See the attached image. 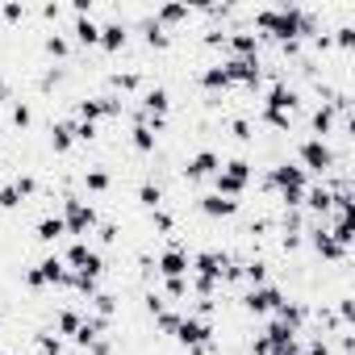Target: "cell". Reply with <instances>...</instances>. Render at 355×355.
<instances>
[{
	"label": "cell",
	"instance_id": "19",
	"mask_svg": "<svg viewBox=\"0 0 355 355\" xmlns=\"http://www.w3.org/2000/svg\"><path fill=\"white\" fill-rule=\"evenodd\" d=\"M138 205H142V209H163V189H159L155 180H142V184H138Z\"/></svg>",
	"mask_w": 355,
	"mask_h": 355
},
{
	"label": "cell",
	"instance_id": "3",
	"mask_svg": "<svg viewBox=\"0 0 355 355\" xmlns=\"http://www.w3.org/2000/svg\"><path fill=\"white\" fill-rule=\"evenodd\" d=\"M297 163H301V171L305 175H330L334 171V163H338V155L322 142V138H301L297 142Z\"/></svg>",
	"mask_w": 355,
	"mask_h": 355
},
{
	"label": "cell",
	"instance_id": "4",
	"mask_svg": "<svg viewBox=\"0 0 355 355\" xmlns=\"http://www.w3.org/2000/svg\"><path fill=\"white\" fill-rule=\"evenodd\" d=\"M155 272H159L163 280H184V276H189V247H184V239H180V234L167 239L163 255L155 259Z\"/></svg>",
	"mask_w": 355,
	"mask_h": 355
},
{
	"label": "cell",
	"instance_id": "18",
	"mask_svg": "<svg viewBox=\"0 0 355 355\" xmlns=\"http://www.w3.org/2000/svg\"><path fill=\"white\" fill-rule=\"evenodd\" d=\"M42 51H46L51 59H71V42H67V34H59V30H51V34L42 38Z\"/></svg>",
	"mask_w": 355,
	"mask_h": 355
},
{
	"label": "cell",
	"instance_id": "26",
	"mask_svg": "<svg viewBox=\"0 0 355 355\" xmlns=\"http://www.w3.org/2000/svg\"><path fill=\"white\" fill-rule=\"evenodd\" d=\"M26 201H21V193L13 189V184H0V209H5V214H17Z\"/></svg>",
	"mask_w": 355,
	"mask_h": 355
},
{
	"label": "cell",
	"instance_id": "2",
	"mask_svg": "<svg viewBox=\"0 0 355 355\" xmlns=\"http://www.w3.org/2000/svg\"><path fill=\"white\" fill-rule=\"evenodd\" d=\"M63 226H67V234L71 239H88L92 230H96V222H101V214H96V205H88L84 197H76V193H67L63 197Z\"/></svg>",
	"mask_w": 355,
	"mask_h": 355
},
{
	"label": "cell",
	"instance_id": "29",
	"mask_svg": "<svg viewBox=\"0 0 355 355\" xmlns=\"http://www.w3.org/2000/svg\"><path fill=\"white\" fill-rule=\"evenodd\" d=\"M26 284H30L34 293H42V288H46V280H42V272H38V263H34V268H26Z\"/></svg>",
	"mask_w": 355,
	"mask_h": 355
},
{
	"label": "cell",
	"instance_id": "7",
	"mask_svg": "<svg viewBox=\"0 0 355 355\" xmlns=\"http://www.w3.org/2000/svg\"><path fill=\"white\" fill-rule=\"evenodd\" d=\"M113 17L117 21H105L101 26V42H96V51H105V55H121L130 46V26L121 21V9H113Z\"/></svg>",
	"mask_w": 355,
	"mask_h": 355
},
{
	"label": "cell",
	"instance_id": "25",
	"mask_svg": "<svg viewBox=\"0 0 355 355\" xmlns=\"http://www.w3.org/2000/svg\"><path fill=\"white\" fill-rule=\"evenodd\" d=\"M92 313H101V318H113V313H117V297L101 288V293L92 297Z\"/></svg>",
	"mask_w": 355,
	"mask_h": 355
},
{
	"label": "cell",
	"instance_id": "8",
	"mask_svg": "<svg viewBox=\"0 0 355 355\" xmlns=\"http://www.w3.org/2000/svg\"><path fill=\"white\" fill-rule=\"evenodd\" d=\"M46 134H51V150L55 155H71V146H76V117H51Z\"/></svg>",
	"mask_w": 355,
	"mask_h": 355
},
{
	"label": "cell",
	"instance_id": "9",
	"mask_svg": "<svg viewBox=\"0 0 355 355\" xmlns=\"http://www.w3.org/2000/svg\"><path fill=\"white\" fill-rule=\"evenodd\" d=\"M150 17H155V26H163L167 34H175V30H180V26L193 17V9H189V5H180V0H171V5H155V13H150Z\"/></svg>",
	"mask_w": 355,
	"mask_h": 355
},
{
	"label": "cell",
	"instance_id": "13",
	"mask_svg": "<svg viewBox=\"0 0 355 355\" xmlns=\"http://www.w3.org/2000/svg\"><path fill=\"white\" fill-rule=\"evenodd\" d=\"M71 38H76V46L96 51V42H101V26H96L92 17H76V21H71Z\"/></svg>",
	"mask_w": 355,
	"mask_h": 355
},
{
	"label": "cell",
	"instance_id": "27",
	"mask_svg": "<svg viewBox=\"0 0 355 355\" xmlns=\"http://www.w3.org/2000/svg\"><path fill=\"white\" fill-rule=\"evenodd\" d=\"M9 184H13V189L21 193V201H30V197L38 193V180H34V175H30V171H21V175H13V180H9Z\"/></svg>",
	"mask_w": 355,
	"mask_h": 355
},
{
	"label": "cell",
	"instance_id": "5",
	"mask_svg": "<svg viewBox=\"0 0 355 355\" xmlns=\"http://www.w3.org/2000/svg\"><path fill=\"white\" fill-rule=\"evenodd\" d=\"M280 301H284V288H280V284H272V280H268V284H255V288H247V293H243V309H247V313H255V318H272Z\"/></svg>",
	"mask_w": 355,
	"mask_h": 355
},
{
	"label": "cell",
	"instance_id": "21",
	"mask_svg": "<svg viewBox=\"0 0 355 355\" xmlns=\"http://www.w3.org/2000/svg\"><path fill=\"white\" fill-rule=\"evenodd\" d=\"M180 318H184V309H167V305H163V309L155 313V330H159V334H175Z\"/></svg>",
	"mask_w": 355,
	"mask_h": 355
},
{
	"label": "cell",
	"instance_id": "14",
	"mask_svg": "<svg viewBox=\"0 0 355 355\" xmlns=\"http://www.w3.org/2000/svg\"><path fill=\"white\" fill-rule=\"evenodd\" d=\"M63 234H67V226H63V218H59V214H46V218H38V230H34V239H38L42 247H55Z\"/></svg>",
	"mask_w": 355,
	"mask_h": 355
},
{
	"label": "cell",
	"instance_id": "11",
	"mask_svg": "<svg viewBox=\"0 0 355 355\" xmlns=\"http://www.w3.org/2000/svg\"><path fill=\"white\" fill-rule=\"evenodd\" d=\"M38 272H42V280H46V284L67 288V276H71V272H67V263H63V255H59V251H46V255L38 259Z\"/></svg>",
	"mask_w": 355,
	"mask_h": 355
},
{
	"label": "cell",
	"instance_id": "15",
	"mask_svg": "<svg viewBox=\"0 0 355 355\" xmlns=\"http://www.w3.org/2000/svg\"><path fill=\"white\" fill-rule=\"evenodd\" d=\"M130 146H134V155H155V146H159V134H155L150 125L134 121V125H130Z\"/></svg>",
	"mask_w": 355,
	"mask_h": 355
},
{
	"label": "cell",
	"instance_id": "28",
	"mask_svg": "<svg viewBox=\"0 0 355 355\" xmlns=\"http://www.w3.org/2000/svg\"><path fill=\"white\" fill-rule=\"evenodd\" d=\"M163 293H167L171 301H184V297H189V276H184V280H163Z\"/></svg>",
	"mask_w": 355,
	"mask_h": 355
},
{
	"label": "cell",
	"instance_id": "22",
	"mask_svg": "<svg viewBox=\"0 0 355 355\" xmlns=\"http://www.w3.org/2000/svg\"><path fill=\"white\" fill-rule=\"evenodd\" d=\"M9 121H13L17 130H30V125H34V109H30L26 101H9Z\"/></svg>",
	"mask_w": 355,
	"mask_h": 355
},
{
	"label": "cell",
	"instance_id": "16",
	"mask_svg": "<svg viewBox=\"0 0 355 355\" xmlns=\"http://www.w3.org/2000/svg\"><path fill=\"white\" fill-rule=\"evenodd\" d=\"M80 180H84V189H88V193H96V197H105V193L113 189L109 167H84V171H80Z\"/></svg>",
	"mask_w": 355,
	"mask_h": 355
},
{
	"label": "cell",
	"instance_id": "6",
	"mask_svg": "<svg viewBox=\"0 0 355 355\" xmlns=\"http://www.w3.org/2000/svg\"><path fill=\"white\" fill-rule=\"evenodd\" d=\"M222 171V155L214 146H201L189 163H184V180L189 184H201V180H214V175Z\"/></svg>",
	"mask_w": 355,
	"mask_h": 355
},
{
	"label": "cell",
	"instance_id": "30",
	"mask_svg": "<svg viewBox=\"0 0 355 355\" xmlns=\"http://www.w3.org/2000/svg\"><path fill=\"white\" fill-rule=\"evenodd\" d=\"M9 101H13V88H9L5 76H0V105H9Z\"/></svg>",
	"mask_w": 355,
	"mask_h": 355
},
{
	"label": "cell",
	"instance_id": "20",
	"mask_svg": "<svg viewBox=\"0 0 355 355\" xmlns=\"http://www.w3.org/2000/svg\"><path fill=\"white\" fill-rule=\"evenodd\" d=\"M34 347H38V355H63V338L55 330H38L34 334Z\"/></svg>",
	"mask_w": 355,
	"mask_h": 355
},
{
	"label": "cell",
	"instance_id": "24",
	"mask_svg": "<svg viewBox=\"0 0 355 355\" xmlns=\"http://www.w3.org/2000/svg\"><path fill=\"white\" fill-rule=\"evenodd\" d=\"M230 138L247 146V142L255 138V125H251V117H234V121H230Z\"/></svg>",
	"mask_w": 355,
	"mask_h": 355
},
{
	"label": "cell",
	"instance_id": "1",
	"mask_svg": "<svg viewBox=\"0 0 355 355\" xmlns=\"http://www.w3.org/2000/svg\"><path fill=\"white\" fill-rule=\"evenodd\" d=\"M251 175H255V163H251V159H243V155H234V159H230V163H222V171L214 175V193H218V197L239 201V197L247 193V184H251Z\"/></svg>",
	"mask_w": 355,
	"mask_h": 355
},
{
	"label": "cell",
	"instance_id": "23",
	"mask_svg": "<svg viewBox=\"0 0 355 355\" xmlns=\"http://www.w3.org/2000/svg\"><path fill=\"white\" fill-rule=\"evenodd\" d=\"M26 5H21V0H9V5H0V21H9V26H21L26 21Z\"/></svg>",
	"mask_w": 355,
	"mask_h": 355
},
{
	"label": "cell",
	"instance_id": "12",
	"mask_svg": "<svg viewBox=\"0 0 355 355\" xmlns=\"http://www.w3.org/2000/svg\"><path fill=\"white\" fill-rule=\"evenodd\" d=\"M334 117H338V113H334V101H322V105L309 113V138H322V142H326V134L334 130Z\"/></svg>",
	"mask_w": 355,
	"mask_h": 355
},
{
	"label": "cell",
	"instance_id": "17",
	"mask_svg": "<svg viewBox=\"0 0 355 355\" xmlns=\"http://www.w3.org/2000/svg\"><path fill=\"white\" fill-rule=\"evenodd\" d=\"M80 322H84V313H80L76 305H67V309H59V313H55V334L76 338V334H80Z\"/></svg>",
	"mask_w": 355,
	"mask_h": 355
},
{
	"label": "cell",
	"instance_id": "10",
	"mask_svg": "<svg viewBox=\"0 0 355 355\" xmlns=\"http://www.w3.org/2000/svg\"><path fill=\"white\" fill-rule=\"evenodd\" d=\"M197 209H201L205 218H234V214L243 209V201H230V197L205 193V197H197Z\"/></svg>",
	"mask_w": 355,
	"mask_h": 355
}]
</instances>
